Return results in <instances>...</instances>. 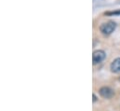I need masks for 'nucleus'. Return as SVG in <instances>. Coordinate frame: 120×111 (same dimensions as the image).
<instances>
[{
	"label": "nucleus",
	"instance_id": "nucleus-1",
	"mask_svg": "<svg viewBox=\"0 0 120 111\" xmlns=\"http://www.w3.org/2000/svg\"><path fill=\"white\" fill-rule=\"evenodd\" d=\"M116 28V24L115 22L113 21H109L106 23H103L101 26H100V31L102 35L104 36H109L111 35Z\"/></svg>",
	"mask_w": 120,
	"mask_h": 111
},
{
	"label": "nucleus",
	"instance_id": "nucleus-6",
	"mask_svg": "<svg viewBox=\"0 0 120 111\" xmlns=\"http://www.w3.org/2000/svg\"><path fill=\"white\" fill-rule=\"evenodd\" d=\"M97 99H96V96H95V94H93V102H95Z\"/></svg>",
	"mask_w": 120,
	"mask_h": 111
},
{
	"label": "nucleus",
	"instance_id": "nucleus-4",
	"mask_svg": "<svg viewBox=\"0 0 120 111\" xmlns=\"http://www.w3.org/2000/svg\"><path fill=\"white\" fill-rule=\"evenodd\" d=\"M110 68L114 73H120V58H116L112 62Z\"/></svg>",
	"mask_w": 120,
	"mask_h": 111
},
{
	"label": "nucleus",
	"instance_id": "nucleus-5",
	"mask_svg": "<svg viewBox=\"0 0 120 111\" xmlns=\"http://www.w3.org/2000/svg\"><path fill=\"white\" fill-rule=\"evenodd\" d=\"M107 15H120V9L116 11H113V12H107Z\"/></svg>",
	"mask_w": 120,
	"mask_h": 111
},
{
	"label": "nucleus",
	"instance_id": "nucleus-3",
	"mask_svg": "<svg viewBox=\"0 0 120 111\" xmlns=\"http://www.w3.org/2000/svg\"><path fill=\"white\" fill-rule=\"evenodd\" d=\"M99 92H100L101 96L103 97V98H105V99H110V98H112V97L114 96V94H115L114 91H113L111 88H109V87H101V88L100 89Z\"/></svg>",
	"mask_w": 120,
	"mask_h": 111
},
{
	"label": "nucleus",
	"instance_id": "nucleus-2",
	"mask_svg": "<svg viewBox=\"0 0 120 111\" xmlns=\"http://www.w3.org/2000/svg\"><path fill=\"white\" fill-rule=\"evenodd\" d=\"M106 58V53L101 51V50H98V51H95L92 54V62H93V64H97V63H101L104 59Z\"/></svg>",
	"mask_w": 120,
	"mask_h": 111
}]
</instances>
